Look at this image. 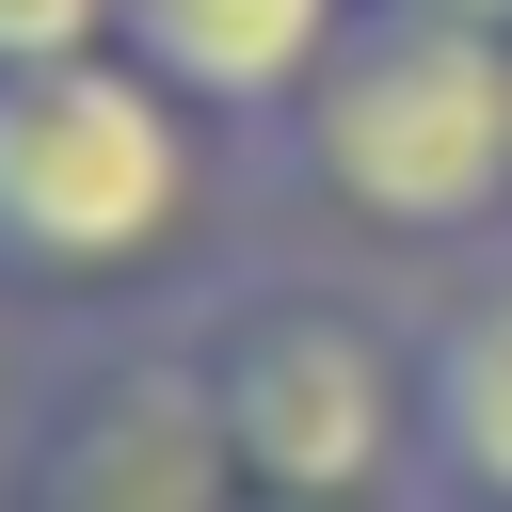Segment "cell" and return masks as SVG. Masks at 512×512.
Listing matches in <instances>:
<instances>
[{
    "instance_id": "1",
    "label": "cell",
    "mask_w": 512,
    "mask_h": 512,
    "mask_svg": "<svg viewBox=\"0 0 512 512\" xmlns=\"http://www.w3.org/2000/svg\"><path fill=\"white\" fill-rule=\"evenodd\" d=\"M240 192L256 144L144 80L128 48L0 80V304H48L64 336L176 320L208 272H240Z\"/></svg>"
},
{
    "instance_id": "2",
    "label": "cell",
    "mask_w": 512,
    "mask_h": 512,
    "mask_svg": "<svg viewBox=\"0 0 512 512\" xmlns=\"http://www.w3.org/2000/svg\"><path fill=\"white\" fill-rule=\"evenodd\" d=\"M176 320H192V368L224 400L240 496L416 512V304L368 256H240Z\"/></svg>"
},
{
    "instance_id": "3",
    "label": "cell",
    "mask_w": 512,
    "mask_h": 512,
    "mask_svg": "<svg viewBox=\"0 0 512 512\" xmlns=\"http://www.w3.org/2000/svg\"><path fill=\"white\" fill-rule=\"evenodd\" d=\"M288 208L336 256H480L512 240V32H448V16H368L320 96L272 128Z\"/></svg>"
},
{
    "instance_id": "4",
    "label": "cell",
    "mask_w": 512,
    "mask_h": 512,
    "mask_svg": "<svg viewBox=\"0 0 512 512\" xmlns=\"http://www.w3.org/2000/svg\"><path fill=\"white\" fill-rule=\"evenodd\" d=\"M0 512H240L224 400L192 368V320H96L32 368Z\"/></svg>"
},
{
    "instance_id": "5",
    "label": "cell",
    "mask_w": 512,
    "mask_h": 512,
    "mask_svg": "<svg viewBox=\"0 0 512 512\" xmlns=\"http://www.w3.org/2000/svg\"><path fill=\"white\" fill-rule=\"evenodd\" d=\"M368 32V0H112V48L144 80H176L208 128H240L272 160V128L320 96V64Z\"/></svg>"
},
{
    "instance_id": "6",
    "label": "cell",
    "mask_w": 512,
    "mask_h": 512,
    "mask_svg": "<svg viewBox=\"0 0 512 512\" xmlns=\"http://www.w3.org/2000/svg\"><path fill=\"white\" fill-rule=\"evenodd\" d=\"M416 512H512V240L416 288Z\"/></svg>"
},
{
    "instance_id": "7",
    "label": "cell",
    "mask_w": 512,
    "mask_h": 512,
    "mask_svg": "<svg viewBox=\"0 0 512 512\" xmlns=\"http://www.w3.org/2000/svg\"><path fill=\"white\" fill-rule=\"evenodd\" d=\"M80 48H112V0H0V80L16 64H80Z\"/></svg>"
},
{
    "instance_id": "8",
    "label": "cell",
    "mask_w": 512,
    "mask_h": 512,
    "mask_svg": "<svg viewBox=\"0 0 512 512\" xmlns=\"http://www.w3.org/2000/svg\"><path fill=\"white\" fill-rule=\"evenodd\" d=\"M368 16H448V32H512V0H368Z\"/></svg>"
},
{
    "instance_id": "9",
    "label": "cell",
    "mask_w": 512,
    "mask_h": 512,
    "mask_svg": "<svg viewBox=\"0 0 512 512\" xmlns=\"http://www.w3.org/2000/svg\"><path fill=\"white\" fill-rule=\"evenodd\" d=\"M240 512H288V496H240Z\"/></svg>"
}]
</instances>
